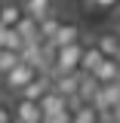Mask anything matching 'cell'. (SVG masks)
<instances>
[{
  "label": "cell",
  "mask_w": 120,
  "mask_h": 123,
  "mask_svg": "<svg viewBox=\"0 0 120 123\" xmlns=\"http://www.w3.org/2000/svg\"><path fill=\"white\" fill-rule=\"evenodd\" d=\"M80 52H83V40L68 43V46H59V49H49V68H52V77L77 74V68H80Z\"/></svg>",
  "instance_id": "6da1fadb"
},
{
  "label": "cell",
  "mask_w": 120,
  "mask_h": 123,
  "mask_svg": "<svg viewBox=\"0 0 120 123\" xmlns=\"http://www.w3.org/2000/svg\"><path fill=\"white\" fill-rule=\"evenodd\" d=\"M83 37H86V34H83V25H80V22L62 18L56 34L46 40V52H49V49H59V46H68V43H77V40H83Z\"/></svg>",
  "instance_id": "7a4b0ae2"
},
{
  "label": "cell",
  "mask_w": 120,
  "mask_h": 123,
  "mask_svg": "<svg viewBox=\"0 0 120 123\" xmlns=\"http://www.w3.org/2000/svg\"><path fill=\"white\" fill-rule=\"evenodd\" d=\"M37 74H40V68H37V65H31V62H19V65H15V68H9L0 80H3L6 92H19L25 83H31Z\"/></svg>",
  "instance_id": "3957f363"
},
{
  "label": "cell",
  "mask_w": 120,
  "mask_h": 123,
  "mask_svg": "<svg viewBox=\"0 0 120 123\" xmlns=\"http://www.w3.org/2000/svg\"><path fill=\"white\" fill-rule=\"evenodd\" d=\"M13 111V123H31V120H40V108L37 102H31V98H15V105H9Z\"/></svg>",
  "instance_id": "277c9868"
},
{
  "label": "cell",
  "mask_w": 120,
  "mask_h": 123,
  "mask_svg": "<svg viewBox=\"0 0 120 123\" xmlns=\"http://www.w3.org/2000/svg\"><path fill=\"white\" fill-rule=\"evenodd\" d=\"M37 108H40V120H43V117L56 114V111H65V108H71V105H68V98H65V95H59V92L49 86V89H46L43 95H40Z\"/></svg>",
  "instance_id": "5b68a950"
},
{
  "label": "cell",
  "mask_w": 120,
  "mask_h": 123,
  "mask_svg": "<svg viewBox=\"0 0 120 123\" xmlns=\"http://www.w3.org/2000/svg\"><path fill=\"white\" fill-rule=\"evenodd\" d=\"M92 43H95V49H99L105 59H117V55H120V40H117V31H111V28H108V31H99Z\"/></svg>",
  "instance_id": "8992f818"
},
{
  "label": "cell",
  "mask_w": 120,
  "mask_h": 123,
  "mask_svg": "<svg viewBox=\"0 0 120 123\" xmlns=\"http://www.w3.org/2000/svg\"><path fill=\"white\" fill-rule=\"evenodd\" d=\"M102 59H105V55L95 49V43H83V52H80V68H77V74H86V77H89L92 71L102 65Z\"/></svg>",
  "instance_id": "52a82bcc"
},
{
  "label": "cell",
  "mask_w": 120,
  "mask_h": 123,
  "mask_svg": "<svg viewBox=\"0 0 120 123\" xmlns=\"http://www.w3.org/2000/svg\"><path fill=\"white\" fill-rule=\"evenodd\" d=\"M89 77L99 83V86H105V83H117V77H120L117 59H102V65H99V68H95Z\"/></svg>",
  "instance_id": "ba28073f"
},
{
  "label": "cell",
  "mask_w": 120,
  "mask_h": 123,
  "mask_svg": "<svg viewBox=\"0 0 120 123\" xmlns=\"http://www.w3.org/2000/svg\"><path fill=\"white\" fill-rule=\"evenodd\" d=\"M77 83H80V74H62V77H52L49 80V86L59 92V95H65L68 102L77 95Z\"/></svg>",
  "instance_id": "9c48e42d"
},
{
  "label": "cell",
  "mask_w": 120,
  "mask_h": 123,
  "mask_svg": "<svg viewBox=\"0 0 120 123\" xmlns=\"http://www.w3.org/2000/svg\"><path fill=\"white\" fill-rule=\"evenodd\" d=\"M19 6H22V12H25V15L37 18V22H40L43 15L56 12V0H22Z\"/></svg>",
  "instance_id": "30bf717a"
},
{
  "label": "cell",
  "mask_w": 120,
  "mask_h": 123,
  "mask_svg": "<svg viewBox=\"0 0 120 123\" xmlns=\"http://www.w3.org/2000/svg\"><path fill=\"white\" fill-rule=\"evenodd\" d=\"M49 89V77H43V74H37L31 83H25L22 89H19V95L22 98H31V102H40V95Z\"/></svg>",
  "instance_id": "8fae6325"
},
{
  "label": "cell",
  "mask_w": 120,
  "mask_h": 123,
  "mask_svg": "<svg viewBox=\"0 0 120 123\" xmlns=\"http://www.w3.org/2000/svg\"><path fill=\"white\" fill-rule=\"evenodd\" d=\"M22 15L25 12H22V6H19L15 0H3V3H0V25H3V28H15Z\"/></svg>",
  "instance_id": "7c38bea8"
},
{
  "label": "cell",
  "mask_w": 120,
  "mask_h": 123,
  "mask_svg": "<svg viewBox=\"0 0 120 123\" xmlns=\"http://www.w3.org/2000/svg\"><path fill=\"white\" fill-rule=\"evenodd\" d=\"M15 31H19V37L25 43H43L40 34H37V18H31V15H22L19 25H15Z\"/></svg>",
  "instance_id": "4fadbf2b"
},
{
  "label": "cell",
  "mask_w": 120,
  "mask_h": 123,
  "mask_svg": "<svg viewBox=\"0 0 120 123\" xmlns=\"http://www.w3.org/2000/svg\"><path fill=\"white\" fill-rule=\"evenodd\" d=\"M22 46H25V40L19 37V31H15V28H3V25H0V49L22 52Z\"/></svg>",
  "instance_id": "5bb4252c"
},
{
  "label": "cell",
  "mask_w": 120,
  "mask_h": 123,
  "mask_svg": "<svg viewBox=\"0 0 120 123\" xmlns=\"http://www.w3.org/2000/svg\"><path fill=\"white\" fill-rule=\"evenodd\" d=\"M99 111L92 105H80V108H74V117H71V123H99Z\"/></svg>",
  "instance_id": "9a60e30c"
},
{
  "label": "cell",
  "mask_w": 120,
  "mask_h": 123,
  "mask_svg": "<svg viewBox=\"0 0 120 123\" xmlns=\"http://www.w3.org/2000/svg\"><path fill=\"white\" fill-rule=\"evenodd\" d=\"M19 62H22V55H19V52H13V49H0V77L6 74L9 68H15Z\"/></svg>",
  "instance_id": "2e32d148"
},
{
  "label": "cell",
  "mask_w": 120,
  "mask_h": 123,
  "mask_svg": "<svg viewBox=\"0 0 120 123\" xmlns=\"http://www.w3.org/2000/svg\"><path fill=\"white\" fill-rule=\"evenodd\" d=\"M71 117H74V111H71V108H65V111H56V114L43 117L40 123H71Z\"/></svg>",
  "instance_id": "e0dca14e"
},
{
  "label": "cell",
  "mask_w": 120,
  "mask_h": 123,
  "mask_svg": "<svg viewBox=\"0 0 120 123\" xmlns=\"http://www.w3.org/2000/svg\"><path fill=\"white\" fill-rule=\"evenodd\" d=\"M89 3V9L95 12H111V9H117V0H86Z\"/></svg>",
  "instance_id": "ac0fdd59"
},
{
  "label": "cell",
  "mask_w": 120,
  "mask_h": 123,
  "mask_svg": "<svg viewBox=\"0 0 120 123\" xmlns=\"http://www.w3.org/2000/svg\"><path fill=\"white\" fill-rule=\"evenodd\" d=\"M0 123H13V111L6 102H0Z\"/></svg>",
  "instance_id": "d6986e66"
},
{
  "label": "cell",
  "mask_w": 120,
  "mask_h": 123,
  "mask_svg": "<svg viewBox=\"0 0 120 123\" xmlns=\"http://www.w3.org/2000/svg\"><path fill=\"white\" fill-rule=\"evenodd\" d=\"M62 3H77V0H62Z\"/></svg>",
  "instance_id": "ffe728a7"
},
{
  "label": "cell",
  "mask_w": 120,
  "mask_h": 123,
  "mask_svg": "<svg viewBox=\"0 0 120 123\" xmlns=\"http://www.w3.org/2000/svg\"><path fill=\"white\" fill-rule=\"evenodd\" d=\"M31 123H40V120H31Z\"/></svg>",
  "instance_id": "44dd1931"
}]
</instances>
